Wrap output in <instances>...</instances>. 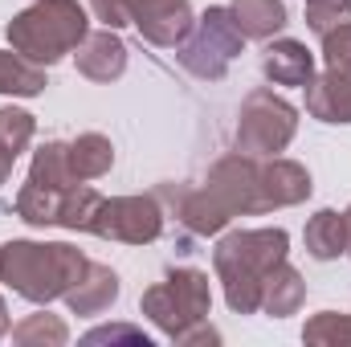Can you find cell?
I'll use <instances>...</instances> for the list:
<instances>
[{"instance_id": "cell-30", "label": "cell", "mask_w": 351, "mask_h": 347, "mask_svg": "<svg viewBox=\"0 0 351 347\" xmlns=\"http://www.w3.org/2000/svg\"><path fill=\"white\" fill-rule=\"evenodd\" d=\"M12 164H16V156L0 143V184H8V176H12Z\"/></svg>"}, {"instance_id": "cell-12", "label": "cell", "mask_w": 351, "mask_h": 347, "mask_svg": "<svg viewBox=\"0 0 351 347\" xmlns=\"http://www.w3.org/2000/svg\"><path fill=\"white\" fill-rule=\"evenodd\" d=\"M114 298H119V274L102 261H86L82 278L66 294V307L74 315H102V311L114 307Z\"/></svg>"}, {"instance_id": "cell-24", "label": "cell", "mask_w": 351, "mask_h": 347, "mask_svg": "<svg viewBox=\"0 0 351 347\" xmlns=\"http://www.w3.org/2000/svg\"><path fill=\"white\" fill-rule=\"evenodd\" d=\"M33 131H37V119H33L29 110H21V106H0V143H4L12 156H21V152L33 143Z\"/></svg>"}, {"instance_id": "cell-10", "label": "cell", "mask_w": 351, "mask_h": 347, "mask_svg": "<svg viewBox=\"0 0 351 347\" xmlns=\"http://www.w3.org/2000/svg\"><path fill=\"white\" fill-rule=\"evenodd\" d=\"M74 62H78V74L90 82H114L127 70V45L114 29H98L82 37V45L74 49Z\"/></svg>"}, {"instance_id": "cell-16", "label": "cell", "mask_w": 351, "mask_h": 347, "mask_svg": "<svg viewBox=\"0 0 351 347\" xmlns=\"http://www.w3.org/2000/svg\"><path fill=\"white\" fill-rule=\"evenodd\" d=\"M302 241H306V254L315 261H335L339 254H348V221H343V213L319 208V213L306 221Z\"/></svg>"}, {"instance_id": "cell-27", "label": "cell", "mask_w": 351, "mask_h": 347, "mask_svg": "<svg viewBox=\"0 0 351 347\" xmlns=\"http://www.w3.org/2000/svg\"><path fill=\"white\" fill-rule=\"evenodd\" d=\"M323 62L331 70H351V21L323 33Z\"/></svg>"}, {"instance_id": "cell-31", "label": "cell", "mask_w": 351, "mask_h": 347, "mask_svg": "<svg viewBox=\"0 0 351 347\" xmlns=\"http://www.w3.org/2000/svg\"><path fill=\"white\" fill-rule=\"evenodd\" d=\"M0 335H8V307H4V298H0Z\"/></svg>"}, {"instance_id": "cell-19", "label": "cell", "mask_w": 351, "mask_h": 347, "mask_svg": "<svg viewBox=\"0 0 351 347\" xmlns=\"http://www.w3.org/2000/svg\"><path fill=\"white\" fill-rule=\"evenodd\" d=\"M29 184H41V188H70V184H86L70 172V143H41L37 156H33V168H29Z\"/></svg>"}, {"instance_id": "cell-17", "label": "cell", "mask_w": 351, "mask_h": 347, "mask_svg": "<svg viewBox=\"0 0 351 347\" xmlns=\"http://www.w3.org/2000/svg\"><path fill=\"white\" fill-rule=\"evenodd\" d=\"M196 237H217L233 217L221 208V200L200 184V188H192V192H180V213H176Z\"/></svg>"}, {"instance_id": "cell-1", "label": "cell", "mask_w": 351, "mask_h": 347, "mask_svg": "<svg viewBox=\"0 0 351 347\" xmlns=\"http://www.w3.org/2000/svg\"><path fill=\"white\" fill-rule=\"evenodd\" d=\"M204 188L221 200V208L229 217H245V213H269V208H290L302 204L315 184L311 172L294 160H258V156H225L213 164V172L204 180Z\"/></svg>"}, {"instance_id": "cell-8", "label": "cell", "mask_w": 351, "mask_h": 347, "mask_svg": "<svg viewBox=\"0 0 351 347\" xmlns=\"http://www.w3.org/2000/svg\"><path fill=\"white\" fill-rule=\"evenodd\" d=\"M90 233L106 241H123V246H152L164 233L160 196H114V200L102 196Z\"/></svg>"}, {"instance_id": "cell-25", "label": "cell", "mask_w": 351, "mask_h": 347, "mask_svg": "<svg viewBox=\"0 0 351 347\" xmlns=\"http://www.w3.org/2000/svg\"><path fill=\"white\" fill-rule=\"evenodd\" d=\"M351 21V0H323V4H306V25H311V33H331V29H339V25H348Z\"/></svg>"}, {"instance_id": "cell-11", "label": "cell", "mask_w": 351, "mask_h": 347, "mask_svg": "<svg viewBox=\"0 0 351 347\" xmlns=\"http://www.w3.org/2000/svg\"><path fill=\"white\" fill-rule=\"evenodd\" d=\"M306 110L319 123H351V70H323L306 82Z\"/></svg>"}, {"instance_id": "cell-14", "label": "cell", "mask_w": 351, "mask_h": 347, "mask_svg": "<svg viewBox=\"0 0 351 347\" xmlns=\"http://www.w3.org/2000/svg\"><path fill=\"white\" fill-rule=\"evenodd\" d=\"M306 302V282L290 261H278L262 282V311L269 319H286Z\"/></svg>"}, {"instance_id": "cell-33", "label": "cell", "mask_w": 351, "mask_h": 347, "mask_svg": "<svg viewBox=\"0 0 351 347\" xmlns=\"http://www.w3.org/2000/svg\"><path fill=\"white\" fill-rule=\"evenodd\" d=\"M306 4H323V0H306Z\"/></svg>"}, {"instance_id": "cell-20", "label": "cell", "mask_w": 351, "mask_h": 347, "mask_svg": "<svg viewBox=\"0 0 351 347\" xmlns=\"http://www.w3.org/2000/svg\"><path fill=\"white\" fill-rule=\"evenodd\" d=\"M45 90V70L29 58H21L16 49H0V94L12 98H37Z\"/></svg>"}, {"instance_id": "cell-32", "label": "cell", "mask_w": 351, "mask_h": 347, "mask_svg": "<svg viewBox=\"0 0 351 347\" xmlns=\"http://www.w3.org/2000/svg\"><path fill=\"white\" fill-rule=\"evenodd\" d=\"M343 221H348V258H351V208L343 213Z\"/></svg>"}, {"instance_id": "cell-7", "label": "cell", "mask_w": 351, "mask_h": 347, "mask_svg": "<svg viewBox=\"0 0 351 347\" xmlns=\"http://www.w3.org/2000/svg\"><path fill=\"white\" fill-rule=\"evenodd\" d=\"M298 131V110L274 94V90H254L245 102H241V115H237V131H233V143L241 156H258L269 160L278 152L290 147Z\"/></svg>"}, {"instance_id": "cell-5", "label": "cell", "mask_w": 351, "mask_h": 347, "mask_svg": "<svg viewBox=\"0 0 351 347\" xmlns=\"http://www.w3.org/2000/svg\"><path fill=\"white\" fill-rule=\"evenodd\" d=\"M208 307H213V286H208V274L204 270H172L164 282H156L152 290H143L139 298V311L168 335L180 339L184 331H192L196 323L208 319Z\"/></svg>"}, {"instance_id": "cell-13", "label": "cell", "mask_w": 351, "mask_h": 347, "mask_svg": "<svg viewBox=\"0 0 351 347\" xmlns=\"http://www.w3.org/2000/svg\"><path fill=\"white\" fill-rule=\"evenodd\" d=\"M262 74L274 82V86H306L315 78V53L294 41V37H282L265 49L262 58Z\"/></svg>"}, {"instance_id": "cell-21", "label": "cell", "mask_w": 351, "mask_h": 347, "mask_svg": "<svg viewBox=\"0 0 351 347\" xmlns=\"http://www.w3.org/2000/svg\"><path fill=\"white\" fill-rule=\"evenodd\" d=\"M98 204H102V196L90 188V184H70L66 192H62V200H58V229H82L90 233V225H94V213H98Z\"/></svg>"}, {"instance_id": "cell-9", "label": "cell", "mask_w": 351, "mask_h": 347, "mask_svg": "<svg viewBox=\"0 0 351 347\" xmlns=\"http://www.w3.org/2000/svg\"><path fill=\"white\" fill-rule=\"evenodd\" d=\"M127 21L139 29L143 41L160 49H176L196 25L192 0H127Z\"/></svg>"}, {"instance_id": "cell-6", "label": "cell", "mask_w": 351, "mask_h": 347, "mask_svg": "<svg viewBox=\"0 0 351 347\" xmlns=\"http://www.w3.org/2000/svg\"><path fill=\"white\" fill-rule=\"evenodd\" d=\"M241 49H245V33L237 29L229 4H213L176 45V62L200 82H221Z\"/></svg>"}, {"instance_id": "cell-23", "label": "cell", "mask_w": 351, "mask_h": 347, "mask_svg": "<svg viewBox=\"0 0 351 347\" xmlns=\"http://www.w3.org/2000/svg\"><path fill=\"white\" fill-rule=\"evenodd\" d=\"M302 339L315 347H351V315H335V311H319L306 327H302Z\"/></svg>"}, {"instance_id": "cell-4", "label": "cell", "mask_w": 351, "mask_h": 347, "mask_svg": "<svg viewBox=\"0 0 351 347\" xmlns=\"http://www.w3.org/2000/svg\"><path fill=\"white\" fill-rule=\"evenodd\" d=\"M90 33V16L78 0H37L33 8L16 12L8 21V45L37 62V66H53L66 53H74Z\"/></svg>"}, {"instance_id": "cell-2", "label": "cell", "mask_w": 351, "mask_h": 347, "mask_svg": "<svg viewBox=\"0 0 351 347\" xmlns=\"http://www.w3.org/2000/svg\"><path fill=\"white\" fill-rule=\"evenodd\" d=\"M286 250H290L286 229H233L217 241L213 270L225 286V302L233 315L262 311V282L278 261H286Z\"/></svg>"}, {"instance_id": "cell-3", "label": "cell", "mask_w": 351, "mask_h": 347, "mask_svg": "<svg viewBox=\"0 0 351 347\" xmlns=\"http://www.w3.org/2000/svg\"><path fill=\"white\" fill-rule=\"evenodd\" d=\"M86 254L66 241H8L0 246V282L33 307L66 298L82 278Z\"/></svg>"}, {"instance_id": "cell-29", "label": "cell", "mask_w": 351, "mask_h": 347, "mask_svg": "<svg viewBox=\"0 0 351 347\" xmlns=\"http://www.w3.org/2000/svg\"><path fill=\"white\" fill-rule=\"evenodd\" d=\"M176 344H180V347L221 344V331H213V327H208V319H204V323H196V327H192V331H184V335H180V339H176Z\"/></svg>"}, {"instance_id": "cell-22", "label": "cell", "mask_w": 351, "mask_h": 347, "mask_svg": "<svg viewBox=\"0 0 351 347\" xmlns=\"http://www.w3.org/2000/svg\"><path fill=\"white\" fill-rule=\"evenodd\" d=\"M66 339H70V327L58 315H49V311L29 315V319H21L12 327V344H21V347H62Z\"/></svg>"}, {"instance_id": "cell-18", "label": "cell", "mask_w": 351, "mask_h": 347, "mask_svg": "<svg viewBox=\"0 0 351 347\" xmlns=\"http://www.w3.org/2000/svg\"><path fill=\"white\" fill-rule=\"evenodd\" d=\"M110 168H114V147H110L106 135L86 131V135H78L70 143V172L78 176V180H98Z\"/></svg>"}, {"instance_id": "cell-28", "label": "cell", "mask_w": 351, "mask_h": 347, "mask_svg": "<svg viewBox=\"0 0 351 347\" xmlns=\"http://www.w3.org/2000/svg\"><path fill=\"white\" fill-rule=\"evenodd\" d=\"M90 8H94V16H98L106 29L131 25V21H127V0H90Z\"/></svg>"}, {"instance_id": "cell-26", "label": "cell", "mask_w": 351, "mask_h": 347, "mask_svg": "<svg viewBox=\"0 0 351 347\" xmlns=\"http://www.w3.org/2000/svg\"><path fill=\"white\" fill-rule=\"evenodd\" d=\"M82 344H131V347H152V335L131 327V323H114V327H94L82 335Z\"/></svg>"}, {"instance_id": "cell-15", "label": "cell", "mask_w": 351, "mask_h": 347, "mask_svg": "<svg viewBox=\"0 0 351 347\" xmlns=\"http://www.w3.org/2000/svg\"><path fill=\"white\" fill-rule=\"evenodd\" d=\"M229 12H233L237 29L245 33V41H269L290 21V12H286L282 0H233Z\"/></svg>"}]
</instances>
